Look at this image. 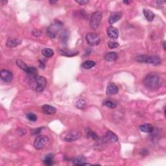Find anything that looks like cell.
I'll return each instance as SVG.
<instances>
[{"mask_svg": "<svg viewBox=\"0 0 166 166\" xmlns=\"http://www.w3.org/2000/svg\"><path fill=\"white\" fill-rule=\"evenodd\" d=\"M144 84L148 90L155 91L162 85V79L157 73H150L145 77Z\"/></svg>", "mask_w": 166, "mask_h": 166, "instance_id": "1", "label": "cell"}, {"mask_svg": "<svg viewBox=\"0 0 166 166\" xmlns=\"http://www.w3.org/2000/svg\"><path fill=\"white\" fill-rule=\"evenodd\" d=\"M63 24L59 20H55L51 24L49 25L46 29L47 35L50 38H55L60 30L62 29Z\"/></svg>", "mask_w": 166, "mask_h": 166, "instance_id": "2", "label": "cell"}, {"mask_svg": "<svg viewBox=\"0 0 166 166\" xmlns=\"http://www.w3.org/2000/svg\"><path fill=\"white\" fill-rule=\"evenodd\" d=\"M136 60L140 63L150 64L154 66L160 65L162 62V60L158 56H147L145 55L138 56L136 58Z\"/></svg>", "mask_w": 166, "mask_h": 166, "instance_id": "3", "label": "cell"}, {"mask_svg": "<svg viewBox=\"0 0 166 166\" xmlns=\"http://www.w3.org/2000/svg\"><path fill=\"white\" fill-rule=\"evenodd\" d=\"M81 132L79 131H77V130H71L66 132V133L63 134L62 138L66 142H72L74 141H76L78 139H79L81 136Z\"/></svg>", "mask_w": 166, "mask_h": 166, "instance_id": "4", "label": "cell"}, {"mask_svg": "<svg viewBox=\"0 0 166 166\" xmlns=\"http://www.w3.org/2000/svg\"><path fill=\"white\" fill-rule=\"evenodd\" d=\"M102 19V13L101 12H95L91 14L90 18V26L93 29H96L99 27Z\"/></svg>", "mask_w": 166, "mask_h": 166, "instance_id": "5", "label": "cell"}, {"mask_svg": "<svg viewBox=\"0 0 166 166\" xmlns=\"http://www.w3.org/2000/svg\"><path fill=\"white\" fill-rule=\"evenodd\" d=\"M86 40L90 45H98L100 43V37L96 33H88L86 36Z\"/></svg>", "mask_w": 166, "mask_h": 166, "instance_id": "6", "label": "cell"}, {"mask_svg": "<svg viewBox=\"0 0 166 166\" xmlns=\"http://www.w3.org/2000/svg\"><path fill=\"white\" fill-rule=\"evenodd\" d=\"M48 142H49V138L47 136H39L35 140L34 142V147L37 150L42 149L47 144Z\"/></svg>", "mask_w": 166, "mask_h": 166, "instance_id": "7", "label": "cell"}, {"mask_svg": "<svg viewBox=\"0 0 166 166\" xmlns=\"http://www.w3.org/2000/svg\"><path fill=\"white\" fill-rule=\"evenodd\" d=\"M35 82L37 83V86H36V90L37 91H42L44 90V88L46 86V79L44 77L42 76H37L35 78Z\"/></svg>", "mask_w": 166, "mask_h": 166, "instance_id": "8", "label": "cell"}, {"mask_svg": "<svg viewBox=\"0 0 166 166\" xmlns=\"http://www.w3.org/2000/svg\"><path fill=\"white\" fill-rule=\"evenodd\" d=\"M103 141L105 143H108H108H110V144H111V143H116L118 141V137L113 132L108 131L106 132L105 135H104Z\"/></svg>", "mask_w": 166, "mask_h": 166, "instance_id": "9", "label": "cell"}, {"mask_svg": "<svg viewBox=\"0 0 166 166\" xmlns=\"http://www.w3.org/2000/svg\"><path fill=\"white\" fill-rule=\"evenodd\" d=\"M0 76L2 80L4 82L9 83L13 79V75L12 73L7 70H2L0 72Z\"/></svg>", "mask_w": 166, "mask_h": 166, "instance_id": "10", "label": "cell"}, {"mask_svg": "<svg viewBox=\"0 0 166 166\" xmlns=\"http://www.w3.org/2000/svg\"><path fill=\"white\" fill-rule=\"evenodd\" d=\"M106 33L108 37L113 39H117L119 37V30L114 27H109L107 28Z\"/></svg>", "mask_w": 166, "mask_h": 166, "instance_id": "11", "label": "cell"}, {"mask_svg": "<svg viewBox=\"0 0 166 166\" xmlns=\"http://www.w3.org/2000/svg\"><path fill=\"white\" fill-rule=\"evenodd\" d=\"M60 53L63 56L68 57H71L73 56H75L77 54H79V51L76 50L70 49H66V48H63V49H60Z\"/></svg>", "mask_w": 166, "mask_h": 166, "instance_id": "12", "label": "cell"}, {"mask_svg": "<svg viewBox=\"0 0 166 166\" xmlns=\"http://www.w3.org/2000/svg\"><path fill=\"white\" fill-rule=\"evenodd\" d=\"M122 13L121 12H112L109 17L108 22L110 24H114L121 18Z\"/></svg>", "mask_w": 166, "mask_h": 166, "instance_id": "13", "label": "cell"}, {"mask_svg": "<svg viewBox=\"0 0 166 166\" xmlns=\"http://www.w3.org/2000/svg\"><path fill=\"white\" fill-rule=\"evenodd\" d=\"M118 93V87L114 83H109L106 88L107 95H116Z\"/></svg>", "mask_w": 166, "mask_h": 166, "instance_id": "14", "label": "cell"}, {"mask_svg": "<svg viewBox=\"0 0 166 166\" xmlns=\"http://www.w3.org/2000/svg\"><path fill=\"white\" fill-rule=\"evenodd\" d=\"M22 44V40H20L18 38H10L7 42L6 45L8 47H15L18 45Z\"/></svg>", "mask_w": 166, "mask_h": 166, "instance_id": "15", "label": "cell"}, {"mask_svg": "<svg viewBox=\"0 0 166 166\" xmlns=\"http://www.w3.org/2000/svg\"><path fill=\"white\" fill-rule=\"evenodd\" d=\"M42 109L44 113L47 115H53L56 113V108L52 106L48 105V104H45L42 106Z\"/></svg>", "mask_w": 166, "mask_h": 166, "instance_id": "16", "label": "cell"}, {"mask_svg": "<svg viewBox=\"0 0 166 166\" xmlns=\"http://www.w3.org/2000/svg\"><path fill=\"white\" fill-rule=\"evenodd\" d=\"M104 58L107 62H113V61H116L118 58V55L115 52L108 53L104 55Z\"/></svg>", "mask_w": 166, "mask_h": 166, "instance_id": "17", "label": "cell"}, {"mask_svg": "<svg viewBox=\"0 0 166 166\" xmlns=\"http://www.w3.org/2000/svg\"><path fill=\"white\" fill-rule=\"evenodd\" d=\"M140 131L145 132V133H151V132H152L153 130H154V128H153V127L150 124L147 123L140 125Z\"/></svg>", "mask_w": 166, "mask_h": 166, "instance_id": "18", "label": "cell"}, {"mask_svg": "<svg viewBox=\"0 0 166 166\" xmlns=\"http://www.w3.org/2000/svg\"><path fill=\"white\" fill-rule=\"evenodd\" d=\"M85 162H86L85 157L82 155L77 156V157L73 158V160H72V163L74 165H81L82 163H85Z\"/></svg>", "mask_w": 166, "mask_h": 166, "instance_id": "19", "label": "cell"}, {"mask_svg": "<svg viewBox=\"0 0 166 166\" xmlns=\"http://www.w3.org/2000/svg\"><path fill=\"white\" fill-rule=\"evenodd\" d=\"M144 14L145 17L146 18V19L147 20L148 22H152L153 20H154L155 17V14L153 13V12L150 11L149 9H144Z\"/></svg>", "mask_w": 166, "mask_h": 166, "instance_id": "20", "label": "cell"}, {"mask_svg": "<svg viewBox=\"0 0 166 166\" xmlns=\"http://www.w3.org/2000/svg\"><path fill=\"white\" fill-rule=\"evenodd\" d=\"M43 162H44V163L46 165H52L54 164L55 163L54 157H53V155L52 154H48L45 156Z\"/></svg>", "mask_w": 166, "mask_h": 166, "instance_id": "21", "label": "cell"}, {"mask_svg": "<svg viewBox=\"0 0 166 166\" xmlns=\"http://www.w3.org/2000/svg\"><path fill=\"white\" fill-rule=\"evenodd\" d=\"M16 64L20 69H22V70H24L25 73H27L28 70H29V66H28L26 64H25L24 61L22 60L18 59L16 60Z\"/></svg>", "mask_w": 166, "mask_h": 166, "instance_id": "22", "label": "cell"}, {"mask_svg": "<svg viewBox=\"0 0 166 166\" xmlns=\"http://www.w3.org/2000/svg\"><path fill=\"white\" fill-rule=\"evenodd\" d=\"M42 55H44V57L46 58H50L51 57L54 55V51L51 49L49 48H45V49L42 51Z\"/></svg>", "mask_w": 166, "mask_h": 166, "instance_id": "23", "label": "cell"}, {"mask_svg": "<svg viewBox=\"0 0 166 166\" xmlns=\"http://www.w3.org/2000/svg\"><path fill=\"white\" fill-rule=\"evenodd\" d=\"M96 65V62L93 60H86L85 62H84L82 66L84 69H86V70H88V69H90L91 68H93L94 66Z\"/></svg>", "mask_w": 166, "mask_h": 166, "instance_id": "24", "label": "cell"}, {"mask_svg": "<svg viewBox=\"0 0 166 166\" xmlns=\"http://www.w3.org/2000/svg\"><path fill=\"white\" fill-rule=\"evenodd\" d=\"M37 73H38L37 69L35 67H29V70H28V71L27 72L28 75L31 76L33 78H35L36 77L38 76Z\"/></svg>", "mask_w": 166, "mask_h": 166, "instance_id": "25", "label": "cell"}, {"mask_svg": "<svg viewBox=\"0 0 166 166\" xmlns=\"http://www.w3.org/2000/svg\"><path fill=\"white\" fill-rule=\"evenodd\" d=\"M86 106V103L85 100H83V99H79V101H77L76 106L79 109H81V110L85 109Z\"/></svg>", "mask_w": 166, "mask_h": 166, "instance_id": "26", "label": "cell"}, {"mask_svg": "<svg viewBox=\"0 0 166 166\" xmlns=\"http://www.w3.org/2000/svg\"><path fill=\"white\" fill-rule=\"evenodd\" d=\"M86 134L88 137H91V138L94 139V140H98L99 139V137L98 135H97L95 132L91 131L90 129H88L86 130Z\"/></svg>", "mask_w": 166, "mask_h": 166, "instance_id": "27", "label": "cell"}, {"mask_svg": "<svg viewBox=\"0 0 166 166\" xmlns=\"http://www.w3.org/2000/svg\"><path fill=\"white\" fill-rule=\"evenodd\" d=\"M103 104L104 106H106L110 108H114L116 107V104L112 101H108V100L105 101L103 103Z\"/></svg>", "mask_w": 166, "mask_h": 166, "instance_id": "28", "label": "cell"}, {"mask_svg": "<svg viewBox=\"0 0 166 166\" xmlns=\"http://www.w3.org/2000/svg\"><path fill=\"white\" fill-rule=\"evenodd\" d=\"M27 118L30 121H36L37 120V116L33 113H28L26 114Z\"/></svg>", "mask_w": 166, "mask_h": 166, "instance_id": "29", "label": "cell"}, {"mask_svg": "<svg viewBox=\"0 0 166 166\" xmlns=\"http://www.w3.org/2000/svg\"><path fill=\"white\" fill-rule=\"evenodd\" d=\"M108 46L109 48H110V49H115V48L119 47V44L116 42H110L108 44Z\"/></svg>", "mask_w": 166, "mask_h": 166, "instance_id": "30", "label": "cell"}, {"mask_svg": "<svg viewBox=\"0 0 166 166\" xmlns=\"http://www.w3.org/2000/svg\"><path fill=\"white\" fill-rule=\"evenodd\" d=\"M75 2L80 5H85V4L88 3L89 1H86V0H80V1H75Z\"/></svg>", "mask_w": 166, "mask_h": 166, "instance_id": "31", "label": "cell"}, {"mask_svg": "<svg viewBox=\"0 0 166 166\" xmlns=\"http://www.w3.org/2000/svg\"><path fill=\"white\" fill-rule=\"evenodd\" d=\"M42 128H38V129H35L34 131H33V134H34V135L38 134L41 132V131H42Z\"/></svg>", "mask_w": 166, "mask_h": 166, "instance_id": "32", "label": "cell"}, {"mask_svg": "<svg viewBox=\"0 0 166 166\" xmlns=\"http://www.w3.org/2000/svg\"><path fill=\"white\" fill-rule=\"evenodd\" d=\"M39 34H41V32L40 31V30H33V35L35 36V37H40V35Z\"/></svg>", "mask_w": 166, "mask_h": 166, "instance_id": "33", "label": "cell"}, {"mask_svg": "<svg viewBox=\"0 0 166 166\" xmlns=\"http://www.w3.org/2000/svg\"><path fill=\"white\" fill-rule=\"evenodd\" d=\"M39 62H40V67L41 68L44 69L45 68V61L44 60H40Z\"/></svg>", "mask_w": 166, "mask_h": 166, "instance_id": "34", "label": "cell"}, {"mask_svg": "<svg viewBox=\"0 0 166 166\" xmlns=\"http://www.w3.org/2000/svg\"><path fill=\"white\" fill-rule=\"evenodd\" d=\"M156 3H157L158 5H161L164 4L165 3V1H157V2H156Z\"/></svg>", "mask_w": 166, "mask_h": 166, "instance_id": "35", "label": "cell"}, {"mask_svg": "<svg viewBox=\"0 0 166 166\" xmlns=\"http://www.w3.org/2000/svg\"><path fill=\"white\" fill-rule=\"evenodd\" d=\"M123 3H125V4H127V5H129V4H130V3H131V2H132V1H123Z\"/></svg>", "mask_w": 166, "mask_h": 166, "instance_id": "36", "label": "cell"}, {"mask_svg": "<svg viewBox=\"0 0 166 166\" xmlns=\"http://www.w3.org/2000/svg\"><path fill=\"white\" fill-rule=\"evenodd\" d=\"M56 3H57V1H49V3L51 4V5L55 4Z\"/></svg>", "mask_w": 166, "mask_h": 166, "instance_id": "37", "label": "cell"}, {"mask_svg": "<svg viewBox=\"0 0 166 166\" xmlns=\"http://www.w3.org/2000/svg\"><path fill=\"white\" fill-rule=\"evenodd\" d=\"M163 50L165 51V42H163Z\"/></svg>", "mask_w": 166, "mask_h": 166, "instance_id": "38", "label": "cell"}]
</instances>
